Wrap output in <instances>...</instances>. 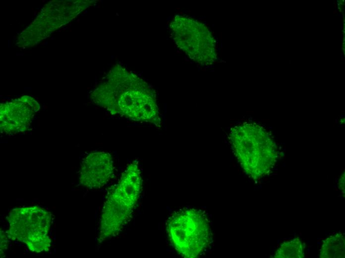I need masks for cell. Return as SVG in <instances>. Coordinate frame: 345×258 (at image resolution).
<instances>
[{
	"label": "cell",
	"mask_w": 345,
	"mask_h": 258,
	"mask_svg": "<svg viewBox=\"0 0 345 258\" xmlns=\"http://www.w3.org/2000/svg\"><path fill=\"white\" fill-rule=\"evenodd\" d=\"M92 101L113 114L157 126L161 120L153 90L143 79L117 65L91 94Z\"/></svg>",
	"instance_id": "6da1fadb"
},
{
	"label": "cell",
	"mask_w": 345,
	"mask_h": 258,
	"mask_svg": "<svg viewBox=\"0 0 345 258\" xmlns=\"http://www.w3.org/2000/svg\"><path fill=\"white\" fill-rule=\"evenodd\" d=\"M343 22L345 23V19L344 17H343Z\"/></svg>",
	"instance_id": "5bb4252c"
},
{
	"label": "cell",
	"mask_w": 345,
	"mask_h": 258,
	"mask_svg": "<svg viewBox=\"0 0 345 258\" xmlns=\"http://www.w3.org/2000/svg\"><path fill=\"white\" fill-rule=\"evenodd\" d=\"M230 139L237 160L245 173L253 179L268 175L278 157L277 148L267 132L252 124L231 129Z\"/></svg>",
	"instance_id": "3957f363"
},
{
	"label": "cell",
	"mask_w": 345,
	"mask_h": 258,
	"mask_svg": "<svg viewBox=\"0 0 345 258\" xmlns=\"http://www.w3.org/2000/svg\"><path fill=\"white\" fill-rule=\"evenodd\" d=\"M304 245L298 237L285 241L278 249L274 257L276 258H303Z\"/></svg>",
	"instance_id": "9c48e42d"
},
{
	"label": "cell",
	"mask_w": 345,
	"mask_h": 258,
	"mask_svg": "<svg viewBox=\"0 0 345 258\" xmlns=\"http://www.w3.org/2000/svg\"><path fill=\"white\" fill-rule=\"evenodd\" d=\"M51 213L37 206L12 209L8 217L9 239L22 242L32 252L47 251L51 241L48 235L52 224Z\"/></svg>",
	"instance_id": "5b68a950"
},
{
	"label": "cell",
	"mask_w": 345,
	"mask_h": 258,
	"mask_svg": "<svg viewBox=\"0 0 345 258\" xmlns=\"http://www.w3.org/2000/svg\"><path fill=\"white\" fill-rule=\"evenodd\" d=\"M334 8H337L336 1H335V2H334Z\"/></svg>",
	"instance_id": "7c38bea8"
},
{
	"label": "cell",
	"mask_w": 345,
	"mask_h": 258,
	"mask_svg": "<svg viewBox=\"0 0 345 258\" xmlns=\"http://www.w3.org/2000/svg\"><path fill=\"white\" fill-rule=\"evenodd\" d=\"M166 225L171 245L183 257L198 258L211 247L213 232L210 220L203 210L180 209L170 215Z\"/></svg>",
	"instance_id": "277c9868"
},
{
	"label": "cell",
	"mask_w": 345,
	"mask_h": 258,
	"mask_svg": "<svg viewBox=\"0 0 345 258\" xmlns=\"http://www.w3.org/2000/svg\"><path fill=\"white\" fill-rule=\"evenodd\" d=\"M142 180L137 162L127 165L118 183L110 188L100 219L99 241L117 235L130 219L141 194Z\"/></svg>",
	"instance_id": "7a4b0ae2"
},
{
	"label": "cell",
	"mask_w": 345,
	"mask_h": 258,
	"mask_svg": "<svg viewBox=\"0 0 345 258\" xmlns=\"http://www.w3.org/2000/svg\"><path fill=\"white\" fill-rule=\"evenodd\" d=\"M345 60V59L344 57H341V61L344 62Z\"/></svg>",
	"instance_id": "4fadbf2b"
},
{
	"label": "cell",
	"mask_w": 345,
	"mask_h": 258,
	"mask_svg": "<svg viewBox=\"0 0 345 258\" xmlns=\"http://www.w3.org/2000/svg\"><path fill=\"white\" fill-rule=\"evenodd\" d=\"M338 13V10L337 9H335L333 11V14H337Z\"/></svg>",
	"instance_id": "8fae6325"
},
{
	"label": "cell",
	"mask_w": 345,
	"mask_h": 258,
	"mask_svg": "<svg viewBox=\"0 0 345 258\" xmlns=\"http://www.w3.org/2000/svg\"><path fill=\"white\" fill-rule=\"evenodd\" d=\"M345 256V239L342 233H336L326 239L320 250V258H344Z\"/></svg>",
	"instance_id": "ba28073f"
},
{
	"label": "cell",
	"mask_w": 345,
	"mask_h": 258,
	"mask_svg": "<svg viewBox=\"0 0 345 258\" xmlns=\"http://www.w3.org/2000/svg\"><path fill=\"white\" fill-rule=\"evenodd\" d=\"M115 169L113 158L109 152L90 153L81 162L79 182L87 188H100L113 178Z\"/></svg>",
	"instance_id": "52a82bcc"
},
{
	"label": "cell",
	"mask_w": 345,
	"mask_h": 258,
	"mask_svg": "<svg viewBox=\"0 0 345 258\" xmlns=\"http://www.w3.org/2000/svg\"><path fill=\"white\" fill-rule=\"evenodd\" d=\"M7 240L6 235L3 232H0V252H3L7 247Z\"/></svg>",
	"instance_id": "30bf717a"
},
{
	"label": "cell",
	"mask_w": 345,
	"mask_h": 258,
	"mask_svg": "<svg viewBox=\"0 0 345 258\" xmlns=\"http://www.w3.org/2000/svg\"><path fill=\"white\" fill-rule=\"evenodd\" d=\"M39 108L37 101L30 96H23L1 104V132L10 135L26 131Z\"/></svg>",
	"instance_id": "8992f818"
}]
</instances>
